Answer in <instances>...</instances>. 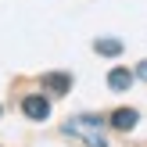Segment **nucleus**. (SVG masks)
<instances>
[{
  "instance_id": "1",
  "label": "nucleus",
  "mask_w": 147,
  "mask_h": 147,
  "mask_svg": "<svg viewBox=\"0 0 147 147\" xmlns=\"http://www.w3.org/2000/svg\"><path fill=\"white\" fill-rule=\"evenodd\" d=\"M65 136L68 140H79L83 147H108L104 140V122L97 115H72L65 122Z\"/></svg>"
},
{
  "instance_id": "2",
  "label": "nucleus",
  "mask_w": 147,
  "mask_h": 147,
  "mask_svg": "<svg viewBox=\"0 0 147 147\" xmlns=\"http://www.w3.org/2000/svg\"><path fill=\"white\" fill-rule=\"evenodd\" d=\"M22 111L32 122H43V119H50V100L43 93H29V97H22Z\"/></svg>"
},
{
  "instance_id": "3",
  "label": "nucleus",
  "mask_w": 147,
  "mask_h": 147,
  "mask_svg": "<svg viewBox=\"0 0 147 147\" xmlns=\"http://www.w3.org/2000/svg\"><path fill=\"white\" fill-rule=\"evenodd\" d=\"M133 79H136V72H129V68H111V72H108V86H111L115 93L129 90V86H133Z\"/></svg>"
},
{
  "instance_id": "4",
  "label": "nucleus",
  "mask_w": 147,
  "mask_h": 147,
  "mask_svg": "<svg viewBox=\"0 0 147 147\" xmlns=\"http://www.w3.org/2000/svg\"><path fill=\"white\" fill-rule=\"evenodd\" d=\"M136 122H140V115H136L133 108H119V111L111 115V126H115V129H122V133H129Z\"/></svg>"
},
{
  "instance_id": "5",
  "label": "nucleus",
  "mask_w": 147,
  "mask_h": 147,
  "mask_svg": "<svg viewBox=\"0 0 147 147\" xmlns=\"http://www.w3.org/2000/svg\"><path fill=\"white\" fill-rule=\"evenodd\" d=\"M43 86H47L50 93H65L72 86V76L68 72H50V76H43Z\"/></svg>"
},
{
  "instance_id": "6",
  "label": "nucleus",
  "mask_w": 147,
  "mask_h": 147,
  "mask_svg": "<svg viewBox=\"0 0 147 147\" xmlns=\"http://www.w3.org/2000/svg\"><path fill=\"white\" fill-rule=\"evenodd\" d=\"M97 54H104V57H119V54H122V43H119V40H97Z\"/></svg>"
},
{
  "instance_id": "7",
  "label": "nucleus",
  "mask_w": 147,
  "mask_h": 147,
  "mask_svg": "<svg viewBox=\"0 0 147 147\" xmlns=\"http://www.w3.org/2000/svg\"><path fill=\"white\" fill-rule=\"evenodd\" d=\"M136 79H147V61H140V65H136Z\"/></svg>"
}]
</instances>
